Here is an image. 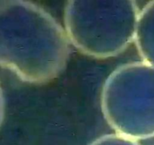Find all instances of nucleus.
I'll list each match as a JSON object with an SVG mask.
<instances>
[{
    "mask_svg": "<svg viewBox=\"0 0 154 145\" xmlns=\"http://www.w3.org/2000/svg\"><path fill=\"white\" fill-rule=\"evenodd\" d=\"M69 56L64 28L42 7L27 1L0 7V63L20 79L51 82L65 69Z\"/></svg>",
    "mask_w": 154,
    "mask_h": 145,
    "instance_id": "f257e3e1",
    "label": "nucleus"
},
{
    "mask_svg": "<svg viewBox=\"0 0 154 145\" xmlns=\"http://www.w3.org/2000/svg\"><path fill=\"white\" fill-rule=\"evenodd\" d=\"M139 12L131 0H72L65 5L64 29L80 52L108 58L134 42Z\"/></svg>",
    "mask_w": 154,
    "mask_h": 145,
    "instance_id": "f03ea898",
    "label": "nucleus"
},
{
    "mask_svg": "<svg viewBox=\"0 0 154 145\" xmlns=\"http://www.w3.org/2000/svg\"><path fill=\"white\" fill-rule=\"evenodd\" d=\"M100 105L116 134L135 140L154 137V67L140 61L116 68L103 84Z\"/></svg>",
    "mask_w": 154,
    "mask_h": 145,
    "instance_id": "7ed1b4c3",
    "label": "nucleus"
},
{
    "mask_svg": "<svg viewBox=\"0 0 154 145\" xmlns=\"http://www.w3.org/2000/svg\"><path fill=\"white\" fill-rule=\"evenodd\" d=\"M134 42L142 61L154 67V1L139 12Z\"/></svg>",
    "mask_w": 154,
    "mask_h": 145,
    "instance_id": "20e7f679",
    "label": "nucleus"
},
{
    "mask_svg": "<svg viewBox=\"0 0 154 145\" xmlns=\"http://www.w3.org/2000/svg\"><path fill=\"white\" fill-rule=\"evenodd\" d=\"M89 145H140L137 140L124 137L116 133L105 134L98 137Z\"/></svg>",
    "mask_w": 154,
    "mask_h": 145,
    "instance_id": "39448f33",
    "label": "nucleus"
}]
</instances>
